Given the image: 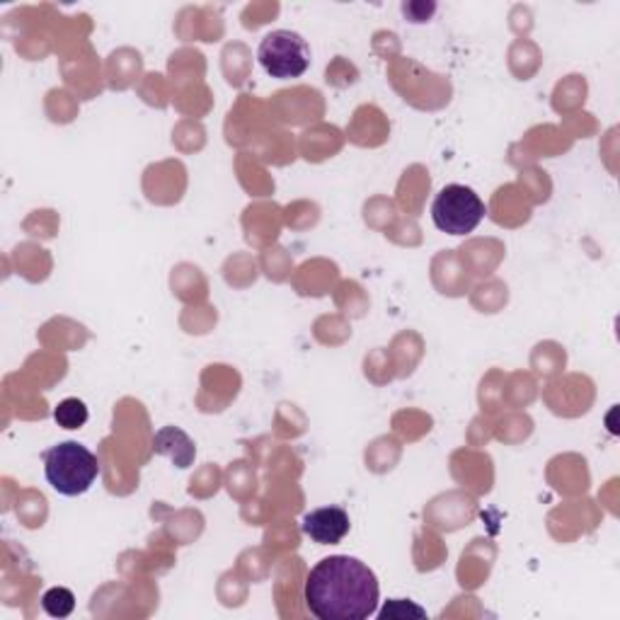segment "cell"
I'll list each match as a JSON object with an SVG mask.
<instances>
[{"label":"cell","instance_id":"6da1fadb","mask_svg":"<svg viewBox=\"0 0 620 620\" xmlns=\"http://www.w3.org/2000/svg\"><path fill=\"white\" fill-rule=\"evenodd\" d=\"M303 599L320 620H367L379 609L381 587L373 569L359 557L330 555L308 573Z\"/></svg>","mask_w":620,"mask_h":620},{"label":"cell","instance_id":"7a4b0ae2","mask_svg":"<svg viewBox=\"0 0 620 620\" xmlns=\"http://www.w3.org/2000/svg\"><path fill=\"white\" fill-rule=\"evenodd\" d=\"M44 476L64 497H80L100 478V460L78 442L56 444L44 452Z\"/></svg>","mask_w":620,"mask_h":620},{"label":"cell","instance_id":"3957f363","mask_svg":"<svg viewBox=\"0 0 620 620\" xmlns=\"http://www.w3.org/2000/svg\"><path fill=\"white\" fill-rule=\"evenodd\" d=\"M488 206L476 189L466 185H446L432 204L434 226L448 236H466L480 226Z\"/></svg>","mask_w":620,"mask_h":620},{"label":"cell","instance_id":"277c9868","mask_svg":"<svg viewBox=\"0 0 620 620\" xmlns=\"http://www.w3.org/2000/svg\"><path fill=\"white\" fill-rule=\"evenodd\" d=\"M258 58L267 76L279 80L301 78L311 68V46L298 32L274 30L260 42Z\"/></svg>","mask_w":620,"mask_h":620},{"label":"cell","instance_id":"5b68a950","mask_svg":"<svg viewBox=\"0 0 620 620\" xmlns=\"http://www.w3.org/2000/svg\"><path fill=\"white\" fill-rule=\"evenodd\" d=\"M301 529L318 545H337L345 541L351 529V521L342 507H320L303 516Z\"/></svg>","mask_w":620,"mask_h":620},{"label":"cell","instance_id":"8992f818","mask_svg":"<svg viewBox=\"0 0 620 620\" xmlns=\"http://www.w3.org/2000/svg\"><path fill=\"white\" fill-rule=\"evenodd\" d=\"M153 452L173 460L177 468H189L194 464V456H197V446H194V442L182 429L163 427L155 434Z\"/></svg>","mask_w":620,"mask_h":620},{"label":"cell","instance_id":"52a82bcc","mask_svg":"<svg viewBox=\"0 0 620 620\" xmlns=\"http://www.w3.org/2000/svg\"><path fill=\"white\" fill-rule=\"evenodd\" d=\"M88 417H90L88 405H85L78 398L61 400V403L54 407V420L58 427H64V429H80V427H85Z\"/></svg>","mask_w":620,"mask_h":620},{"label":"cell","instance_id":"ba28073f","mask_svg":"<svg viewBox=\"0 0 620 620\" xmlns=\"http://www.w3.org/2000/svg\"><path fill=\"white\" fill-rule=\"evenodd\" d=\"M42 609L52 618H68L76 609V597L66 587H54L42 597Z\"/></svg>","mask_w":620,"mask_h":620},{"label":"cell","instance_id":"9c48e42d","mask_svg":"<svg viewBox=\"0 0 620 620\" xmlns=\"http://www.w3.org/2000/svg\"><path fill=\"white\" fill-rule=\"evenodd\" d=\"M417 616V618H424L427 616V611L424 609H420V606H412V603H407V609H405V601L403 599H395V601H391L385 606L383 609V613H381V618H403V616Z\"/></svg>","mask_w":620,"mask_h":620}]
</instances>
